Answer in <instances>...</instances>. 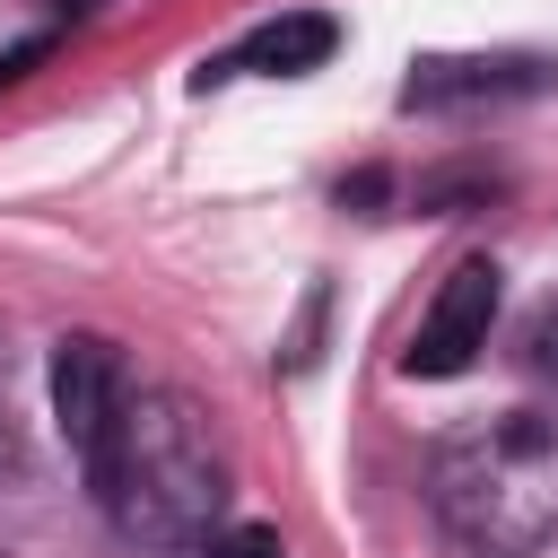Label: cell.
I'll list each match as a JSON object with an SVG mask.
<instances>
[{
  "instance_id": "cell-6",
  "label": "cell",
  "mask_w": 558,
  "mask_h": 558,
  "mask_svg": "<svg viewBox=\"0 0 558 558\" xmlns=\"http://www.w3.org/2000/svg\"><path fill=\"white\" fill-rule=\"evenodd\" d=\"M549 70L541 61H418L401 105H462V96H514V87H541Z\"/></svg>"
},
{
  "instance_id": "cell-7",
  "label": "cell",
  "mask_w": 558,
  "mask_h": 558,
  "mask_svg": "<svg viewBox=\"0 0 558 558\" xmlns=\"http://www.w3.org/2000/svg\"><path fill=\"white\" fill-rule=\"evenodd\" d=\"M192 558H288V549H279V532H270V523H218Z\"/></svg>"
},
{
  "instance_id": "cell-4",
  "label": "cell",
  "mask_w": 558,
  "mask_h": 558,
  "mask_svg": "<svg viewBox=\"0 0 558 558\" xmlns=\"http://www.w3.org/2000/svg\"><path fill=\"white\" fill-rule=\"evenodd\" d=\"M488 323H497V262L488 253H471V262H453L445 270V288L427 296V314H418V331H410V349H401V366L410 375H462L480 349H488Z\"/></svg>"
},
{
  "instance_id": "cell-2",
  "label": "cell",
  "mask_w": 558,
  "mask_h": 558,
  "mask_svg": "<svg viewBox=\"0 0 558 558\" xmlns=\"http://www.w3.org/2000/svg\"><path fill=\"white\" fill-rule=\"evenodd\" d=\"M427 488H436V514L471 549L523 558L558 532V427L532 418V410H506V418L453 436L436 453Z\"/></svg>"
},
{
  "instance_id": "cell-10",
  "label": "cell",
  "mask_w": 558,
  "mask_h": 558,
  "mask_svg": "<svg viewBox=\"0 0 558 558\" xmlns=\"http://www.w3.org/2000/svg\"><path fill=\"white\" fill-rule=\"evenodd\" d=\"M61 9H70V17H78V9H96V0H61Z\"/></svg>"
},
{
  "instance_id": "cell-8",
  "label": "cell",
  "mask_w": 558,
  "mask_h": 558,
  "mask_svg": "<svg viewBox=\"0 0 558 558\" xmlns=\"http://www.w3.org/2000/svg\"><path fill=\"white\" fill-rule=\"evenodd\" d=\"M532 357H541V375L558 384V305H549V314L532 323Z\"/></svg>"
},
{
  "instance_id": "cell-1",
  "label": "cell",
  "mask_w": 558,
  "mask_h": 558,
  "mask_svg": "<svg viewBox=\"0 0 558 558\" xmlns=\"http://www.w3.org/2000/svg\"><path fill=\"white\" fill-rule=\"evenodd\" d=\"M87 488L105 497L122 541L201 549L218 532V514H227V453H218L209 418L183 392H131L105 462L87 471Z\"/></svg>"
},
{
  "instance_id": "cell-5",
  "label": "cell",
  "mask_w": 558,
  "mask_h": 558,
  "mask_svg": "<svg viewBox=\"0 0 558 558\" xmlns=\"http://www.w3.org/2000/svg\"><path fill=\"white\" fill-rule=\"evenodd\" d=\"M331 44H340V26L331 17H314V9H296V17H270V26H253L218 70H262V78H296V70H323L331 61ZM218 70H201V78H218Z\"/></svg>"
},
{
  "instance_id": "cell-9",
  "label": "cell",
  "mask_w": 558,
  "mask_h": 558,
  "mask_svg": "<svg viewBox=\"0 0 558 558\" xmlns=\"http://www.w3.org/2000/svg\"><path fill=\"white\" fill-rule=\"evenodd\" d=\"M44 52H52V44H44V35H35V44H17V52H0V87H9V78H26V70H35V61H44Z\"/></svg>"
},
{
  "instance_id": "cell-3",
  "label": "cell",
  "mask_w": 558,
  "mask_h": 558,
  "mask_svg": "<svg viewBox=\"0 0 558 558\" xmlns=\"http://www.w3.org/2000/svg\"><path fill=\"white\" fill-rule=\"evenodd\" d=\"M122 401H131V384H122L113 340L70 331V340L52 349V418H61V445L78 453V471L105 462V445H113V427H122Z\"/></svg>"
}]
</instances>
